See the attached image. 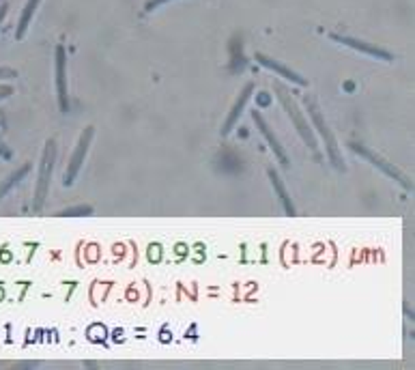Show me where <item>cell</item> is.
<instances>
[{"label":"cell","instance_id":"1","mask_svg":"<svg viewBox=\"0 0 415 370\" xmlns=\"http://www.w3.org/2000/svg\"><path fill=\"white\" fill-rule=\"evenodd\" d=\"M274 89H276V93H278V99L282 101V106H284V110L288 112V117H290V121L295 123V127H297V131H300V136L304 138V142L310 147V151L318 157V147H316V140H314V134H312V129H310V125H308V121L304 119V115L300 112V108H297V104L293 101V97L288 95V91L282 87L280 82H276L274 84Z\"/></svg>","mask_w":415,"mask_h":370},{"label":"cell","instance_id":"2","mask_svg":"<svg viewBox=\"0 0 415 370\" xmlns=\"http://www.w3.org/2000/svg\"><path fill=\"white\" fill-rule=\"evenodd\" d=\"M304 104H306V110H308V115L312 117V121H314V125H316V129H318V134H321V138L325 140V149H328V155L332 157V162L338 166V168H344L342 164V157H340V151H338V142H336V138H334V134L330 131V127H328V123L323 121V117H321V110H318V106L314 104V99L312 97H304Z\"/></svg>","mask_w":415,"mask_h":370},{"label":"cell","instance_id":"3","mask_svg":"<svg viewBox=\"0 0 415 370\" xmlns=\"http://www.w3.org/2000/svg\"><path fill=\"white\" fill-rule=\"evenodd\" d=\"M54 157H56V142L48 140L45 151H43V159H41V170H39V183H37V194H35V211L41 209L45 194L50 187V177H52V166H54Z\"/></svg>","mask_w":415,"mask_h":370},{"label":"cell","instance_id":"4","mask_svg":"<svg viewBox=\"0 0 415 370\" xmlns=\"http://www.w3.org/2000/svg\"><path fill=\"white\" fill-rule=\"evenodd\" d=\"M93 134H95V127H86L78 140V145H76V151H73V157L69 162V168H67V173H65V185H71L80 173V168L84 164V157L88 153V147H91V140H93Z\"/></svg>","mask_w":415,"mask_h":370},{"label":"cell","instance_id":"5","mask_svg":"<svg viewBox=\"0 0 415 370\" xmlns=\"http://www.w3.org/2000/svg\"><path fill=\"white\" fill-rule=\"evenodd\" d=\"M351 149L355 151V153H360V155H364L366 159H370L377 168H381L383 170V173L385 175H388V177H392V179H396V181H400L405 187H411V181L407 179V175H402L400 173V170L394 166V164H390V162H385L381 155H374L372 151H368V149H364L362 145H351Z\"/></svg>","mask_w":415,"mask_h":370},{"label":"cell","instance_id":"6","mask_svg":"<svg viewBox=\"0 0 415 370\" xmlns=\"http://www.w3.org/2000/svg\"><path fill=\"white\" fill-rule=\"evenodd\" d=\"M56 84H58V101H61V110H69V99H67V73H65V50H56Z\"/></svg>","mask_w":415,"mask_h":370},{"label":"cell","instance_id":"7","mask_svg":"<svg viewBox=\"0 0 415 370\" xmlns=\"http://www.w3.org/2000/svg\"><path fill=\"white\" fill-rule=\"evenodd\" d=\"M252 119H254V123L258 125L260 134H262V136L267 138V142H269V147H272V151L276 153V157H278V159H280V162H282V164L286 166V164H288V159H286V153H284V149L280 147L278 138H276V136L272 134L269 125H267V123H265V119H262V117L258 115V110H254V112H252Z\"/></svg>","mask_w":415,"mask_h":370},{"label":"cell","instance_id":"8","mask_svg":"<svg viewBox=\"0 0 415 370\" xmlns=\"http://www.w3.org/2000/svg\"><path fill=\"white\" fill-rule=\"evenodd\" d=\"M334 39L340 41V43H344V45H349V48H353V50H358V52H364V54H368V56H377V59H381V61H388V63L392 61V54L383 52V50H379V48H372V45H368V43L355 41V39H349V37H338V35H334Z\"/></svg>","mask_w":415,"mask_h":370},{"label":"cell","instance_id":"9","mask_svg":"<svg viewBox=\"0 0 415 370\" xmlns=\"http://www.w3.org/2000/svg\"><path fill=\"white\" fill-rule=\"evenodd\" d=\"M252 91H254V84H248V87H246V89L239 93V99L234 101V106H232V110H230V117H228V121L224 123V129H222V134H228V131L232 129V125L237 123V119H239V115H241L244 106L248 104V99H250Z\"/></svg>","mask_w":415,"mask_h":370},{"label":"cell","instance_id":"10","mask_svg":"<svg viewBox=\"0 0 415 370\" xmlns=\"http://www.w3.org/2000/svg\"><path fill=\"white\" fill-rule=\"evenodd\" d=\"M256 59L265 65V67H269L272 71H276V73H280L282 78H288V80H293L295 84H302V87H304V84H306V80L302 78V76H297V73H295V71H290V69H286L284 65H280V63H276L274 59H269V56H265V54H256Z\"/></svg>","mask_w":415,"mask_h":370},{"label":"cell","instance_id":"11","mask_svg":"<svg viewBox=\"0 0 415 370\" xmlns=\"http://www.w3.org/2000/svg\"><path fill=\"white\" fill-rule=\"evenodd\" d=\"M267 175H269V179H272V185H274V190L278 192V196H280V201H282V205H284V209H286V213L288 215H293L295 213V209H293V203H290V198H288V194H286V190H284V185H282V179H280V175L276 173V170H267Z\"/></svg>","mask_w":415,"mask_h":370},{"label":"cell","instance_id":"12","mask_svg":"<svg viewBox=\"0 0 415 370\" xmlns=\"http://www.w3.org/2000/svg\"><path fill=\"white\" fill-rule=\"evenodd\" d=\"M28 168H31V166L26 164L24 168H20L17 173H13V175L9 177V181H7L5 185H0V196H3V194H5V192L9 190V187H13V185H15V183H17V181H20V179H22V177L26 175V173H28Z\"/></svg>","mask_w":415,"mask_h":370},{"label":"cell","instance_id":"13","mask_svg":"<svg viewBox=\"0 0 415 370\" xmlns=\"http://www.w3.org/2000/svg\"><path fill=\"white\" fill-rule=\"evenodd\" d=\"M35 5H37V0H31V3H28V7H26V11H24V17H22V24H20V33H17V37L24 35L26 24H28V20H31V15H33V11H35Z\"/></svg>","mask_w":415,"mask_h":370},{"label":"cell","instance_id":"14","mask_svg":"<svg viewBox=\"0 0 415 370\" xmlns=\"http://www.w3.org/2000/svg\"><path fill=\"white\" fill-rule=\"evenodd\" d=\"M73 213H91V207H78V209H69L63 215H73Z\"/></svg>","mask_w":415,"mask_h":370},{"label":"cell","instance_id":"15","mask_svg":"<svg viewBox=\"0 0 415 370\" xmlns=\"http://www.w3.org/2000/svg\"><path fill=\"white\" fill-rule=\"evenodd\" d=\"M15 76H17V73H15L13 69H5V67L0 69V78H15Z\"/></svg>","mask_w":415,"mask_h":370},{"label":"cell","instance_id":"16","mask_svg":"<svg viewBox=\"0 0 415 370\" xmlns=\"http://www.w3.org/2000/svg\"><path fill=\"white\" fill-rule=\"evenodd\" d=\"M260 104H262V106L269 104V99H267V93H260Z\"/></svg>","mask_w":415,"mask_h":370},{"label":"cell","instance_id":"17","mask_svg":"<svg viewBox=\"0 0 415 370\" xmlns=\"http://www.w3.org/2000/svg\"><path fill=\"white\" fill-rule=\"evenodd\" d=\"M3 15H5V7H3V9H0V20H3Z\"/></svg>","mask_w":415,"mask_h":370}]
</instances>
